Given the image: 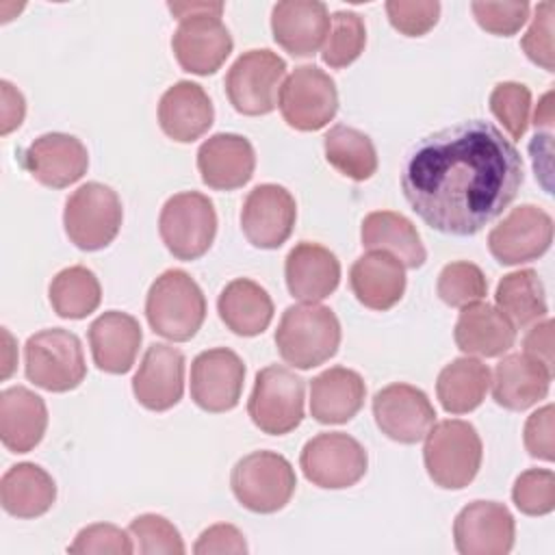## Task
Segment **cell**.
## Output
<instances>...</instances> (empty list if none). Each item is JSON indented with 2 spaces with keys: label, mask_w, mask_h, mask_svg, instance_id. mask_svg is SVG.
<instances>
[{
  "label": "cell",
  "mask_w": 555,
  "mask_h": 555,
  "mask_svg": "<svg viewBox=\"0 0 555 555\" xmlns=\"http://www.w3.org/2000/svg\"><path fill=\"white\" fill-rule=\"evenodd\" d=\"M522 178L516 145L494 124L468 119L412 145L401 191L429 228L473 236L516 199Z\"/></svg>",
  "instance_id": "6da1fadb"
},
{
  "label": "cell",
  "mask_w": 555,
  "mask_h": 555,
  "mask_svg": "<svg viewBox=\"0 0 555 555\" xmlns=\"http://www.w3.org/2000/svg\"><path fill=\"white\" fill-rule=\"evenodd\" d=\"M553 405H544L540 410H535L527 423H525V431H522V440H525V449L529 451L531 457L544 460V462H553L555 457V444H553Z\"/></svg>",
  "instance_id": "7dc6e473"
},
{
  "label": "cell",
  "mask_w": 555,
  "mask_h": 555,
  "mask_svg": "<svg viewBox=\"0 0 555 555\" xmlns=\"http://www.w3.org/2000/svg\"><path fill=\"white\" fill-rule=\"evenodd\" d=\"M453 338L466 356L496 358L514 347L516 327L499 308L477 301L462 308Z\"/></svg>",
  "instance_id": "f1b7e54d"
},
{
  "label": "cell",
  "mask_w": 555,
  "mask_h": 555,
  "mask_svg": "<svg viewBox=\"0 0 555 555\" xmlns=\"http://www.w3.org/2000/svg\"><path fill=\"white\" fill-rule=\"evenodd\" d=\"M236 501L254 514H273L286 507L297 488L293 464L275 451H251L241 457L230 475Z\"/></svg>",
  "instance_id": "52a82bcc"
},
{
  "label": "cell",
  "mask_w": 555,
  "mask_h": 555,
  "mask_svg": "<svg viewBox=\"0 0 555 555\" xmlns=\"http://www.w3.org/2000/svg\"><path fill=\"white\" fill-rule=\"evenodd\" d=\"M551 382L553 371L542 362L525 353H509L494 366L490 377L492 399L505 410L522 412L548 395Z\"/></svg>",
  "instance_id": "4316f807"
},
{
  "label": "cell",
  "mask_w": 555,
  "mask_h": 555,
  "mask_svg": "<svg viewBox=\"0 0 555 555\" xmlns=\"http://www.w3.org/2000/svg\"><path fill=\"white\" fill-rule=\"evenodd\" d=\"M375 425L384 436L401 444H416L436 423V410L429 397L403 382L384 386L373 397Z\"/></svg>",
  "instance_id": "2e32d148"
},
{
  "label": "cell",
  "mask_w": 555,
  "mask_h": 555,
  "mask_svg": "<svg viewBox=\"0 0 555 555\" xmlns=\"http://www.w3.org/2000/svg\"><path fill=\"white\" fill-rule=\"evenodd\" d=\"M297 221V204L282 184L254 186L241 208V230L258 249H278L288 241Z\"/></svg>",
  "instance_id": "9a60e30c"
},
{
  "label": "cell",
  "mask_w": 555,
  "mask_h": 555,
  "mask_svg": "<svg viewBox=\"0 0 555 555\" xmlns=\"http://www.w3.org/2000/svg\"><path fill=\"white\" fill-rule=\"evenodd\" d=\"M349 286L364 308L390 310L405 293V267L388 251L369 249L351 264Z\"/></svg>",
  "instance_id": "484cf974"
},
{
  "label": "cell",
  "mask_w": 555,
  "mask_h": 555,
  "mask_svg": "<svg viewBox=\"0 0 555 555\" xmlns=\"http://www.w3.org/2000/svg\"><path fill=\"white\" fill-rule=\"evenodd\" d=\"M327 163L343 176L364 182L377 171V152L369 134L358 128L336 124L323 137Z\"/></svg>",
  "instance_id": "d590c367"
},
{
  "label": "cell",
  "mask_w": 555,
  "mask_h": 555,
  "mask_svg": "<svg viewBox=\"0 0 555 555\" xmlns=\"http://www.w3.org/2000/svg\"><path fill=\"white\" fill-rule=\"evenodd\" d=\"M22 167L39 184L65 189L87 173L89 152L74 134L46 132L22 152Z\"/></svg>",
  "instance_id": "d6986e66"
},
{
  "label": "cell",
  "mask_w": 555,
  "mask_h": 555,
  "mask_svg": "<svg viewBox=\"0 0 555 555\" xmlns=\"http://www.w3.org/2000/svg\"><path fill=\"white\" fill-rule=\"evenodd\" d=\"M551 100H553V91H546L542 95L538 108H535V115H533L535 128H551V124H553V104H551Z\"/></svg>",
  "instance_id": "816d5d0a"
},
{
  "label": "cell",
  "mask_w": 555,
  "mask_h": 555,
  "mask_svg": "<svg viewBox=\"0 0 555 555\" xmlns=\"http://www.w3.org/2000/svg\"><path fill=\"white\" fill-rule=\"evenodd\" d=\"M514 538V516L496 501H473L453 520V542L462 555H507Z\"/></svg>",
  "instance_id": "ac0fdd59"
},
{
  "label": "cell",
  "mask_w": 555,
  "mask_h": 555,
  "mask_svg": "<svg viewBox=\"0 0 555 555\" xmlns=\"http://www.w3.org/2000/svg\"><path fill=\"white\" fill-rule=\"evenodd\" d=\"M286 61L269 48L243 52L225 74V95L236 113L258 117L278 106Z\"/></svg>",
  "instance_id": "8fae6325"
},
{
  "label": "cell",
  "mask_w": 555,
  "mask_h": 555,
  "mask_svg": "<svg viewBox=\"0 0 555 555\" xmlns=\"http://www.w3.org/2000/svg\"><path fill=\"white\" fill-rule=\"evenodd\" d=\"M366 46V26L356 11H336L330 17V30L321 48L325 65L340 69L351 65Z\"/></svg>",
  "instance_id": "74e56055"
},
{
  "label": "cell",
  "mask_w": 555,
  "mask_h": 555,
  "mask_svg": "<svg viewBox=\"0 0 555 555\" xmlns=\"http://www.w3.org/2000/svg\"><path fill=\"white\" fill-rule=\"evenodd\" d=\"M366 384L360 373L332 366L310 382V414L323 425L351 421L364 405Z\"/></svg>",
  "instance_id": "f546056e"
},
{
  "label": "cell",
  "mask_w": 555,
  "mask_h": 555,
  "mask_svg": "<svg viewBox=\"0 0 555 555\" xmlns=\"http://www.w3.org/2000/svg\"><path fill=\"white\" fill-rule=\"evenodd\" d=\"M217 312L230 332L249 338L269 327L273 319V299L258 282L236 278L219 293Z\"/></svg>",
  "instance_id": "1f68e13d"
},
{
  "label": "cell",
  "mask_w": 555,
  "mask_h": 555,
  "mask_svg": "<svg viewBox=\"0 0 555 555\" xmlns=\"http://www.w3.org/2000/svg\"><path fill=\"white\" fill-rule=\"evenodd\" d=\"M69 553H113V555H130L134 553V544L128 531L119 529L111 522H95L78 531L74 542L67 546Z\"/></svg>",
  "instance_id": "bcb514c9"
},
{
  "label": "cell",
  "mask_w": 555,
  "mask_h": 555,
  "mask_svg": "<svg viewBox=\"0 0 555 555\" xmlns=\"http://www.w3.org/2000/svg\"><path fill=\"white\" fill-rule=\"evenodd\" d=\"M514 505L527 516H544L555 509V475L548 468L520 473L512 488Z\"/></svg>",
  "instance_id": "b9f144b4"
},
{
  "label": "cell",
  "mask_w": 555,
  "mask_h": 555,
  "mask_svg": "<svg viewBox=\"0 0 555 555\" xmlns=\"http://www.w3.org/2000/svg\"><path fill=\"white\" fill-rule=\"evenodd\" d=\"M52 310L63 319H85L98 310L102 286L95 273L82 264L59 271L48 288Z\"/></svg>",
  "instance_id": "8d00e7d4"
},
{
  "label": "cell",
  "mask_w": 555,
  "mask_h": 555,
  "mask_svg": "<svg viewBox=\"0 0 555 555\" xmlns=\"http://www.w3.org/2000/svg\"><path fill=\"white\" fill-rule=\"evenodd\" d=\"M436 293L447 306L464 308L481 301L488 295V280L477 264L455 260L442 267L436 282Z\"/></svg>",
  "instance_id": "f35d334b"
},
{
  "label": "cell",
  "mask_w": 555,
  "mask_h": 555,
  "mask_svg": "<svg viewBox=\"0 0 555 555\" xmlns=\"http://www.w3.org/2000/svg\"><path fill=\"white\" fill-rule=\"evenodd\" d=\"M134 551L143 555H182L184 542L180 531L160 514H141L128 525Z\"/></svg>",
  "instance_id": "60d3db41"
},
{
  "label": "cell",
  "mask_w": 555,
  "mask_h": 555,
  "mask_svg": "<svg viewBox=\"0 0 555 555\" xmlns=\"http://www.w3.org/2000/svg\"><path fill=\"white\" fill-rule=\"evenodd\" d=\"M496 308L514 327H527L546 319L548 306L542 280L533 269H518L501 278L494 291Z\"/></svg>",
  "instance_id": "e575fe53"
},
{
  "label": "cell",
  "mask_w": 555,
  "mask_h": 555,
  "mask_svg": "<svg viewBox=\"0 0 555 555\" xmlns=\"http://www.w3.org/2000/svg\"><path fill=\"white\" fill-rule=\"evenodd\" d=\"M362 247L382 249L401 260L408 269H418L427 260L425 245L414 223L401 212L373 210L362 219Z\"/></svg>",
  "instance_id": "d6a6232c"
},
{
  "label": "cell",
  "mask_w": 555,
  "mask_h": 555,
  "mask_svg": "<svg viewBox=\"0 0 555 555\" xmlns=\"http://www.w3.org/2000/svg\"><path fill=\"white\" fill-rule=\"evenodd\" d=\"M340 345V323L334 310L321 304H295L282 312L275 330L280 358L301 371L327 362Z\"/></svg>",
  "instance_id": "3957f363"
},
{
  "label": "cell",
  "mask_w": 555,
  "mask_h": 555,
  "mask_svg": "<svg viewBox=\"0 0 555 555\" xmlns=\"http://www.w3.org/2000/svg\"><path fill=\"white\" fill-rule=\"evenodd\" d=\"M256 169V152L249 139L234 132H217L197 150L202 182L215 191H234L247 184Z\"/></svg>",
  "instance_id": "44dd1931"
},
{
  "label": "cell",
  "mask_w": 555,
  "mask_h": 555,
  "mask_svg": "<svg viewBox=\"0 0 555 555\" xmlns=\"http://www.w3.org/2000/svg\"><path fill=\"white\" fill-rule=\"evenodd\" d=\"M553 2L544 0L535 7V15L531 17V26L520 39V48L527 59L540 65L546 72H555V52H553Z\"/></svg>",
  "instance_id": "f6af8a7d"
},
{
  "label": "cell",
  "mask_w": 555,
  "mask_h": 555,
  "mask_svg": "<svg viewBox=\"0 0 555 555\" xmlns=\"http://www.w3.org/2000/svg\"><path fill=\"white\" fill-rule=\"evenodd\" d=\"M180 20L171 37L178 65L197 76L215 74L232 52V35L221 22L223 2H169Z\"/></svg>",
  "instance_id": "7a4b0ae2"
},
{
  "label": "cell",
  "mask_w": 555,
  "mask_h": 555,
  "mask_svg": "<svg viewBox=\"0 0 555 555\" xmlns=\"http://www.w3.org/2000/svg\"><path fill=\"white\" fill-rule=\"evenodd\" d=\"M145 319L154 334L171 343H186L206 319V297L186 271L167 269L147 291Z\"/></svg>",
  "instance_id": "277c9868"
},
{
  "label": "cell",
  "mask_w": 555,
  "mask_h": 555,
  "mask_svg": "<svg viewBox=\"0 0 555 555\" xmlns=\"http://www.w3.org/2000/svg\"><path fill=\"white\" fill-rule=\"evenodd\" d=\"M24 373L48 392L78 388L87 375L80 338L63 327L35 332L24 345Z\"/></svg>",
  "instance_id": "8992f818"
},
{
  "label": "cell",
  "mask_w": 555,
  "mask_h": 555,
  "mask_svg": "<svg viewBox=\"0 0 555 555\" xmlns=\"http://www.w3.org/2000/svg\"><path fill=\"white\" fill-rule=\"evenodd\" d=\"M215 119V108L202 85L191 80L173 82L158 102L160 130L178 141L193 143L208 132Z\"/></svg>",
  "instance_id": "d4e9b609"
},
{
  "label": "cell",
  "mask_w": 555,
  "mask_h": 555,
  "mask_svg": "<svg viewBox=\"0 0 555 555\" xmlns=\"http://www.w3.org/2000/svg\"><path fill=\"white\" fill-rule=\"evenodd\" d=\"M304 379L282 364H269L256 373L247 401L251 423L269 434L284 436L304 421Z\"/></svg>",
  "instance_id": "30bf717a"
},
{
  "label": "cell",
  "mask_w": 555,
  "mask_h": 555,
  "mask_svg": "<svg viewBox=\"0 0 555 555\" xmlns=\"http://www.w3.org/2000/svg\"><path fill=\"white\" fill-rule=\"evenodd\" d=\"M143 332L139 321L121 310L102 312L89 325V347L93 364L111 375H124L132 369Z\"/></svg>",
  "instance_id": "cb8c5ba5"
},
{
  "label": "cell",
  "mask_w": 555,
  "mask_h": 555,
  "mask_svg": "<svg viewBox=\"0 0 555 555\" xmlns=\"http://www.w3.org/2000/svg\"><path fill=\"white\" fill-rule=\"evenodd\" d=\"M483 444L468 421L447 418L425 434L423 462L429 479L444 490L466 488L479 473Z\"/></svg>",
  "instance_id": "5b68a950"
},
{
  "label": "cell",
  "mask_w": 555,
  "mask_h": 555,
  "mask_svg": "<svg viewBox=\"0 0 555 555\" xmlns=\"http://www.w3.org/2000/svg\"><path fill=\"white\" fill-rule=\"evenodd\" d=\"M522 353L542 362L548 371H553V321L542 319L533 323L522 340Z\"/></svg>",
  "instance_id": "681fc988"
},
{
  "label": "cell",
  "mask_w": 555,
  "mask_h": 555,
  "mask_svg": "<svg viewBox=\"0 0 555 555\" xmlns=\"http://www.w3.org/2000/svg\"><path fill=\"white\" fill-rule=\"evenodd\" d=\"M132 392L134 399L152 412H165L178 405L184 392L182 351L165 343L150 345L132 377Z\"/></svg>",
  "instance_id": "ffe728a7"
},
{
  "label": "cell",
  "mask_w": 555,
  "mask_h": 555,
  "mask_svg": "<svg viewBox=\"0 0 555 555\" xmlns=\"http://www.w3.org/2000/svg\"><path fill=\"white\" fill-rule=\"evenodd\" d=\"M193 553L195 555H223V553L243 555L247 553V542H245V535L234 525L219 522L199 533L193 546Z\"/></svg>",
  "instance_id": "c3c4849f"
},
{
  "label": "cell",
  "mask_w": 555,
  "mask_h": 555,
  "mask_svg": "<svg viewBox=\"0 0 555 555\" xmlns=\"http://www.w3.org/2000/svg\"><path fill=\"white\" fill-rule=\"evenodd\" d=\"M0 93H2L0 134H9L22 126L24 115H26V102H24V95L20 93V89H15L9 80H0Z\"/></svg>",
  "instance_id": "f907efd6"
},
{
  "label": "cell",
  "mask_w": 555,
  "mask_h": 555,
  "mask_svg": "<svg viewBox=\"0 0 555 555\" xmlns=\"http://www.w3.org/2000/svg\"><path fill=\"white\" fill-rule=\"evenodd\" d=\"M490 369L473 356L451 360L436 379V395L449 414H466L481 405L490 388Z\"/></svg>",
  "instance_id": "836d02e7"
},
{
  "label": "cell",
  "mask_w": 555,
  "mask_h": 555,
  "mask_svg": "<svg viewBox=\"0 0 555 555\" xmlns=\"http://www.w3.org/2000/svg\"><path fill=\"white\" fill-rule=\"evenodd\" d=\"M56 501L52 475L33 462L11 466L0 479V505L15 518L43 516Z\"/></svg>",
  "instance_id": "4dcf8cb0"
},
{
  "label": "cell",
  "mask_w": 555,
  "mask_h": 555,
  "mask_svg": "<svg viewBox=\"0 0 555 555\" xmlns=\"http://www.w3.org/2000/svg\"><path fill=\"white\" fill-rule=\"evenodd\" d=\"M121 221V199L108 184L87 182L78 186L65 202V234L78 249H104L119 234Z\"/></svg>",
  "instance_id": "ba28073f"
},
{
  "label": "cell",
  "mask_w": 555,
  "mask_h": 555,
  "mask_svg": "<svg viewBox=\"0 0 555 555\" xmlns=\"http://www.w3.org/2000/svg\"><path fill=\"white\" fill-rule=\"evenodd\" d=\"M386 15L395 30L405 37L427 35L440 17V2L436 0H388Z\"/></svg>",
  "instance_id": "7bdbcfd3"
},
{
  "label": "cell",
  "mask_w": 555,
  "mask_h": 555,
  "mask_svg": "<svg viewBox=\"0 0 555 555\" xmlns=\"http://www.w3.org/2000/svg\"><path fill=\"white\" fill-rule=\"evenodd\" d=\"M284 278L295 299L301 304H319L338 288L340 262L327 247L301 241L286 256Z\"/></svg>",
  "instance_id": "603a6c76"
},
{
  "label": "cell",
  "mask_w": 555,
  "mask_h": 555,
  "mask_svg": "<svg viewBox=\"0 0 555 555\" xmlns=\"http://www.w3.org/2000/svg\"><path fill=\"white\" fill-rule=\"evenodd\" d=\"M369 466L366 449L349 434L323 431L310 438L299 455L304 477L325 490L356 486Z\"/></svg>",
  "instance_id": "7c38bea8"
},
{
  "label": "cell",
  "mask_w": 555,
  "mask_h": 555,
  "mask_svg": "<svg viewBox=\"0 0 555 555\" xmlns=\"http://www.w3.org/2000/svg\"><path fill=\"white\" fill-rule=\"evenodd\" d=\"M330 30V11L319 0H284L271 9V33L293 56H312Z\"/></svg>",
  "instance_id": "7402d4cb"
},
{
  "label": "cell",
  "mask_w": 555,
  "mask_h": 555,
  "mask_svg": "<svg viewBox=\"0 0 555 555\" xmlns=\"http://www.w3.org/2000/svg\"><path fill=\"white\" fill-rule=\"evenodd\" d=\"M278 106L291 128L301 132L321 130L338 111L336 82L317 65H299L282 82Z\"/></svg>",
  "instance_id": "4fadbf2b"
},
{
  "label": "cell",
  "mask_w": 555,
  "mask_h": 555,
  "mask_svg": "<svg viewBox=\"0 0 555 555\" xmlns=\"http://www.w3.org/2000/svg\"><path fill=\"white\" fill-rule=\"evenodd\" d=\"M529 2H483L475 0L470 4L475 22L490 35L512 37L529 20Z\"/></svg>",
  "instance_id": "ee69618b"
},
{
  "label": "cell",
  "mask_w": 555,
  "mask_h": 555,
  "mask_svg": "<svg viewBox=\"0 0 555 555\" xmlns=\"http://www.w3.org/2000/svg\"><path fill=\"white\" fill-rule=\"evenodd\" d=\"M48 429L46 401L26 386L0 392V440L11 453L33 451Z\"/></svg>",
  "instance_id": "83f0119b"
},
{
  "label": "cell",
  "mask_w": 555,
  "mask_h": 555,
  "mask_svg": "<svg viewBox=\"0 0 555 555\" xmlns=\"http://www.w3.org/2000/svg\"><path fill=\"white\" fill-rule=\"evenodd\" d=\"M158 232L173 258L195 260L204 256L217 234L212 199L199 191L171 195L160 208Z\"/></svg>",
  "instance_id": "9c48e42d"
},
{
  "label": "cell",
  "mask_w": 555,
  "mask_h": 555,
  "mask_svg": "<svg viewBox=\"0 0 555 555\" xmlns=\"http://www.w3.org/2000/svg\"><path fill=\"white\" fill-rule=\"evenodd\" d=\"M553 243V217L533 204H520L507 212L488 234V249L501 264L538 260Z\"/></svg>",
  "instance_id": "5bb4252c"
},
{
  "label": "cell",
  "mask_w": 555,
  "mask_h": 555,
  "mask_svg": "<svg viewBox=\"0 0 555 555\" xmlns=\"http://www.w3.org/2000/svg\"><path fill=\"white\" fill-rule=\"evenodd\" d=\"M245 364L228 347L206 349L191 362V399L204 412H228L238 405Z\"/></svg>",
  "instance_id": "e0dca14e"
},
{
  "label": "cell",
  "mask_w": 555,
  "mask_h": 555,
  "mask_svg": "<svg viewBox=\"0 0 555 555\" xmlns=\"http://www.w3.org/2000/svg\"><path fill=\"white\" fill-rule=\"evenodd\" d=\"M490 111L503 124L512 141H520L529 126L531 91L522 82H499L490 93Z\"/></svg>",
  "instance_id": "ab89813d"
}]
</instances>
